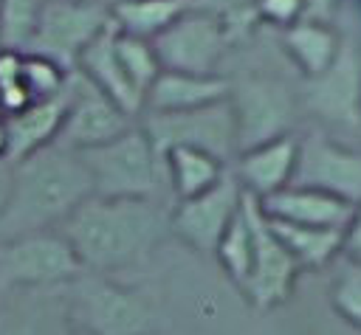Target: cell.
<instances>
[{
  "mask_svg": "<svg viewBox=\"0 0 361 335\" xmlns=\"http://www.w3.org/2000/svg\"><path fill=\"white\" fill-rule=\"evenodd\" d=\"M0 160H6V127L0 121Z\"/></svg>",
  "mask_w": 361,
  "mask_h": 335,
  "instance_id": "2e32d148",
  "label": "cell"
},
{
  "mask_svg": "<svg viewBox=\"0 0 361 335\" xmlns=\"http://www.w3.org/2000/svg\"><path fill=\"white\" fill-rule=\"evenodd\" d=\"M0 121H3V113H0Z\"/></svg>",
  "mask_w": 361,
  "mask_h": 335,
  "instance_id": "ac0fdd59",
  "label": "cell"
},
{
  "mask_svg": "<svg viewBox=\"0 0 361 335\" xmlns=\"http://www.w3.org/2000/svg\"><path fill=\"white\" fill-rule=\"evenodd\" d=\"M68 90V84H65ZM65 90L54 99L31 101L28 107L11 113L3 118L6 127V160L20 163L23 158L34 155L37 149L56 141L62 115H65Z\"/></svg>",
  "mask_w": 361,
  "mask_h": 335,
  "instance_id": "30bf717a",
  "label": "cell"
},
{
  "mask_svg": "<svg viewBox=\"0 0 361 335\" xmlns=\"http://www.w3.org/2000/svg\"><path fill=\"white\" fill-rule=\"evenodd\" d=\"M0 335H82L65 310L62 287L0 293Z\"/></svg>",
  "mask_w": 361,
  "mask_h": 335,
  "instance_id": "9c48e42d",
  "label": "cell"
},
{
  "mask_svg": "<svg viewBox=\"0 0 361 335\" xmlns=\"http://www.w3.org/2000/svg\"><path fill=\"white\" fill-rule=\"evenodd\" d=\"M147 115V113H144ZM144 115L135 127L118 138L82 149L93 194L99 197H147V200H172L166 155L155 146Z\"/></svg>",
  "mask_w": 361,
  "mask_h": 335,
  "instance_id": "3957f363",
  "label": "cell"
},
{
  "mask_svg": "<svg viewBox=\"0 0 361 335\" xmlns=\"http://www.w3.org/2000/svg\"><path fill=\"white\" fill-rule=\"evenodd\" d=\"M0 51H3V39H0Z\"/></svg>",
  "mask_w": 361,
  "mask_h": 335,
  "instance_id": "e0dca14e",
  "label": "cell"
},
{
  "mask_svg": "<svg viewBox=\"0 0 361 335\" xmlns=\"http://www.w3.org/2000/svg\"><path fill=\"white\" fill-rule=\"evenodd\" d=\"M93 183L79 152L48 144L14 163L11 191L0 214V242L56 231L87 197Z\"/></svg>",
  "mask_w": 361,
  "mask_h": 335,
  "instance_id": "7a4b0ae2",
  "label": "cell"
},
{
  "mask_svg": "<svg viewBox=\"0 0 361 335\" xmlns=\"http://www.w3.org/2000/svg\"><path fill=\"white\" fill-rule=\"evenodd\" d=\"M11 175H14V163L0 160V214H3L6 200H8V191H11Z\"/></svg>",
  "mask_w": 361,
  "mask_h": 335,
  "instance_id": "9a60e30c",
  "label": "cell"
},
{
  "mask_svg": "<svg viewBox=\"0 0 361 335\" xmlns=\"http://www.w3.org/2000/svg\"><path fill=\"white\" fill-rule=\"evenodd\" d=\"M144 113H133L121 107L113 96H107L102 87H96L85 73L73 68L68 76V90H65L62 127L54 144L71 152L107 144L118 138L121 132H127L130 127H135Z\"/></svg>",
  "mask_w": 361,
  "mask_h": 335,
  "instance_id": "8992f818",
  "label": "cell"
},
{
  "mask_svg": "<svg viewBox=\"0 0 361 335\" xmlns=\"http://www.w3.org/2000/svg\"><path fill=\"white\" fill-rule=\"evenodd\" d=\"M172 200L90 194L56 231L85 273L113 276L144 267L172 234Z\"/></svg>",
  "mask_w": 361,
  "mask_h": 335,
  "instance_id": "6da1fadb",
  "label": "cell"
},
{
  "mask_svg": "<svg viewBox=\"0 0 361 335\" xmlns=\"http://www.w3.org/2000/svg\"><path fill=\"white\" fill-rule=\"evenodd\" d=\"M251 200H262V197H257L243 183V175L234 172V175L223 177L214 189H209L192 200L175 203L172 234L197 253H214L220 239L231 228V222L243 214V208Z\"/></svg>",
  "mask_w": 361,
  "mask_h": 335,
  "instance_id": "ba28073f",
  "label": "cell"
},
{
  "mask_svg": "<svg viewBox=\"0 0 361 335\" xmlns=\"http://www.w3.org/2000/svg\"><path fill=\"white\" fill-rule=\"evenodd\" d=\"M82 270L59 231L23 234L0 242V293L65 287Z\"/></svg>",
  "mask_w": 361,
  "mask_h": 335,
  "instance_id": "5b68a950",
  "label": "cell"
},
{
  "mask_svg": "<svg viewBox=\"0 0 361 335\" xmlns=\"http://www.w3.org/2000/svg\"><path fill=\"white\" fill-rule=\"evenodd\" d=\"M45 0H0V39L8 51H23L39 20Z\"/></svg>",
  "mask_w": 361,
  "mask_h": 335,
  "instance_id": "7c38bea8",
  "label": "cell"
},
{
  "mask_svg": "<svg viewBox=\"0 0 361 335\" xmlns=\"http://www.w3.org/2000/svg\"><path fill=\"white\" fill-rule=\"evenodd\" d=\"M333 307L361 329V267H347L333 284Z\"/></svg>",
  "mask_w": 361,
  "mask_h": 335,
  "instance_id": "4fadbf2b",
  "label": "cell"
},
{
  "mask_svg": "<svg viewBox=\"0 0 361 335\" xmlns=\"http://www.w3.org/2000/svg\"><path fill=\"white\" fill-rule=\"evenodd\" d=\"M20 65H23V53L20 51H8V48L0 51V93L8 90V87L23 84L20 82Z\"/></svg>",
  "mask_w": 361,
  "mask_h": 335,
  "instance_id": "5bb4252c",
  "label": "cell"
},
{
  "mask_svg": "<svg viewBox=\"0 0 361 335\" xmlns=\"http://www.w3.org/2000/svg\"><path fill=\"white\" fill-rule=\"evenodd\" d=\"M110 20V0H45L23 53L45 56L73 70L82 48L104 31Z\"/></svg>",
  "mask_w": 361,
  "mask_h": 335,
  "instance_id": "52a82bcc",
  "label": "cell"
},
{
  "mask_svg": "<svg viewBox=\"0 0 361 335\" xmlns=\"http://www.w3.org/2000/svg\"><path fill=\"white\" fill-rule=\"evenodd\" d=\"M62 298L82 335H152L158 327L155 301L110 276L79 273L62 287Z\"/></svg>",
  "mask_w": 361,
  "mask_h": 335,
  "instance_id": "277c9868",
  "label": "cell"
},
{
  "mask_svg": "<svg viewBox=\"0 0 361 335\" xmlns=\"http://www.w3.org/2000/svg\"><path fill=\"white\" fill-rule=\"evenodd\" d=\"M23 53V51H20ZM71 70H65L62 65L45 59V56H34V53H23V65H20V82L25 87V93L31 96V101H42V99H54L65 90Z\"/></svg>",
  "mask_w": 361,
  "mask_h": 335,
  "instance_id": "8fae6325",
  "label": "cell"
}]
</instances>
